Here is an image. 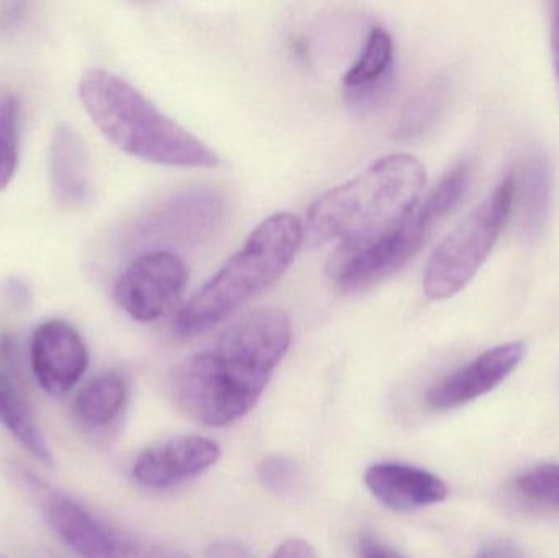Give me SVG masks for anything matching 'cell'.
I'll return each instance as SVG.
<instances>
[{
    "mask_svg": "<svg viewBox=\"0 0 559 558\" xmlns=\"http://www.w3.org/2000/svg\"><path fill=\"white\" fill-rule=\"evenodd\" d=\"M292 344L288 314L261 308L236 321L205 353L174 373L179 408L200 425L222 428L248 415Z\"/></svg>",
    "mask_w": 559,
    "mask_h": 558,
    "instance_id": "1",
    "label": "cell"
},
{
    "mask_svg": "<svg viewBox=\"0 0 559 558\" xmlns=\"http://www.w3.org/2000/svg\"><path fill=\"white\" fill-rule=\"evenodd\" d=\"M79 98L100 133L130 156L170 167L219 164L215 151L114 72L85 71L79 81Z\"/></svg>",
    "mask_w": 559,
    "mask_h": 558,
    "instance_id": "2",
    "label": "cell"
},
{
    "mask_svg": "<svg viewBox=\"0 0 559 558\" xmlns=\"http://www.w3.org/2000/svg\"><path fill=\"white\" fill-rule=\"evenodd\" d=\"M302 236L301 222L292 213H275L264 219L245 246L180 308L174 318V334L180 340L200 336L272 287L295 261Z\"/></svg>",
    "mask_w": 559,
    "mask_h": 558,
    "instance_id": "3",
    "label": "cell"
},
{
    "mask_svg": "<svg viewBox=\"0 0 559 558\" xmlns=\"http://www.w3.org/2000/svg\"><path fill=\"white\" fill-rule=\"evenodd\" d=\"M426 186V167L411 154H390L354 179L319 197L308 212L312 242H347L383 231L413 212Z\"/></svg>",
    "mask_w": 559,
    "mask_h": 558,
    "instance_id": "4",
    "label": "cell"
},
{
    "mask_svg": "<svg viewBox=\"0 0 559 558\" xmlns=\"http://www.w3.org/2000/svg\"><path fill=\"white\" fill-rule=\"evenodd\" d=\"M469 174V164L460 163L437 183L426 202L400 222L367 238L341 242L328 268L334 287L344 294L365 290L404 268L459 205L468 189Z\"/></svg>",
    "mask_w": 559,
    "mask_h": 558,
    "instance_id": "5",
    "label": "cell"
},
{
    "mask_svg": "<svg viewBox=\"0 0 559 558\" xmlns=\"http://www.w3.org/2000/svg\"><path fill=\"white\" fill-rule=\"evenodd\" d=\"M515 202V174L504 177L430 256L424 292L432 300L453 297L472 282L491 254Z\"/></svg>",
    "mask_w": 559,
    "mask_h": 558,
    "instance_id": "6",
    "label": "cell"
},
{
    "mask_svg": "<svg viewBox=\"0 0 559 558\" xmlns=\"http://www.w3.org/2000/svg\"><path fill=\"white\" fill-rule=\"evenodd\" d=\"M19 478L39 497V507L49 526L81 558H190L173 547L146 543L111 526L33 475L22 474Z\"/></svg>",
    "mask_w": 559,
    "mask_h": 558,
    "instance_id": "7",
    "label": "cell"
},
{
    "mask_svg": "<svg viewBox=\"0 0 559 558\" xmlns=\"http://www.w3.org/2000/svg\"><path fill=\"white\" fill-rule=\"evenodd\" d=\"M189 282V269L173 251L146 252L134 259L115 284L118 307L141 323L166 317L179 304Z\"/></svg>",
    "mask_w": 559,
    "mask_h": 558,
    "instance_id": "8",
    "label": "cell"
},
{
    "mask_svg": "<svg viewBox=\"0 0 559 558\" xmlns=\"http://www.w3.org/2000/svg\"><path fill=\"white\" fill-rule=\"evenodd\" d=\"M225 197L209 187L174 193L144 223V238L169 246L195 245L225 218Z\"/></svg>",
    "mask_w": 559,
    "mask_h": 558,
    "instance_id": "9",
    "label": "cell"
},
{
    "mask_svg": "<svg viewBox=\"0 0 559 558\" xmlns=\"http://www.w3.org/2000/svg\"><path fill=\"white\" fill-rule=\"evenodd\" d=\"M527 356L522 341L486 351L462 369L447 376L427 393V405L436 412H450L468 405L498 389Z\"/></svg>",
    "mask_w": 559,
    "mask_h": 558,
    "instance_id": "10",
    "label": "cell"
},
{
    "mask_svg": "<svg viewBox=\"0 0 559 558\" xmlns=\"http://www.w3.org/2000/svg\"><path fill=\"white\" fill-rule=\"evenodd\" d=\"M29 363L38 385L49 395H62L74 389L87 370V346L71 324L46 321L33 333Z\"/></svg>",
    "mask_w": 559,
    "mask_h": 558,
    "instance_id": "11",
    "label": "cell"
},
{
    "mask_svg": "<svg viewBox=\"0 0 559 558\" xmlns=\"http://www.w3.org/2000/svg\"><path fill=\"white\" fill-rule=\"evenodd\" d=\"M222 458L215 441L202 436H177L146 449L133 465L138 484L153 490H164L199 477Z\"/></svg>",
    "mask_w": 559,
    "mask_h": 558,
    "instance_id": "12",
    "label": "cell"
},
{
    "mask_svg": "<svg viewBox=\"0 0 559 558\" xmlns=\"http://www.w3.org/2000/svg\"><path fill=\"white\" fill-rule=\"evenodd\" d=\"M394 75V45L384 28L371 29L357 61L344 75L345 102L357 114L371 111L386 104Z\"/></svg>",
    "mask_w": 559,
    "mask_h": 558,
    "instance_id": "13",
    "label": "cell"
},
{
    "mask_svg": "<svg viewBox=\"0 0 559 558\" xmlns=\"http://www.w3.org/2000/svg\"><path fill=\"white\" fill-rule=\"evenodd\" d=\"M365 485L380 503L394 511L420 510L449 497V487L437 475L393 462L371 465Z\"/></svg>",
    "mask_w": 559,
    "mask_h": 558,
    "instance_id": "14",
    "label": "cell"
},
{
    "mask_svg": "<svg viewBox=\"0 0 559 558\" xmlns=\"http://www.w3.org/2000/svg\"><path fill=\"white\" fill-rule=\"evenodd\" d=\"M49 180L55 199L66 209H79L91 199V166L81 134L72 128L58 127L49 150Z\"/></svg>",
    "mask_w": 559,
    "mask_h": 558,
    "instance_id": "15",
    "label": "cell"
},
{
    "mask_svg": "<svg viewBox=\"0 0 559 558\" xmlns=\"http://www.w3.org/2000/svg\"><path fill=\"white\" fill-rule=\"evenodd\" d=\"M128 383L118 372L94 377L75 396L72 415L85 428L100 429L111 425L123 412Z\"/></svg>",
    "mask_w": 559,
    "mask_h": 558,
    "instance_id": "16",
    "label": "cell"
},
{
    "mask_svg": "<svg viewBox=\"0 0 559 558\" xmlns=\"http://www.w3.org/2000/svg\"><path fill=\"white\" fill-rule=\"evenodd\" d=\"M0 423L36 461L52 464L51 449L19 390L0 372Z\"/></svg>",
    "mask_w": 559,
    "mask_h": 558,
    "instance_id": "17",
    "label": "cell"
},
{
    "mask_svg": "<svg viewBox=\"0 0 559 558\" xmlns=\"http://www.w3.org/2000/svg\"><path fill=\"white\" fill-rule=\"evenodd\" d=\"M449 84L445 78H436L413 95L397 121L400 140H416L430 130L442 114Z\"/></svg>",
    "mask_w": 559,
    "mask_h": 558,
    "instance_id": "18",
    "label": "cell"
},
{
    "mask_svg": "<svg viewBox=\"0 0 559 558\" xmlns=\"http://www.w3.org/2000/svg\"><path fill=\"white\" fill-rule=\"evenodd\" d=\"M522 218L525 231L537 235L547 218L550 200V169L542 156H534L522 174Z\"/></svg>",
    "mask_w": 559,
    "mask_h": 558,
    "instance_id": "19",
    "label": "cell"
},
{
    "mask_svg": "<svg viewBox=\"0 0 559 558\" xmlns=\"http://www.w3.org/2000/svg\"><path fill=\"white\" fill-rule=\"evenodd\" d=\"M20 102L13 94L0 97V190L9 186L19 166Z\"/></svg>",
    "mask_w": 559,
    "mask_h": 558,
    "instance_id": "20",
    "label": "cell"
},
{
    "mask_svg": "<svg viewBox=\"0 0 559 558\" xmlns=\"http://www.w3.org/2000/svg\"><path fill=\"white\" fill-rule=\"evenodd\" d=\"M514 490L534 507L559 510V465H540L524 472L515 478Z\"/></svg>",
    "mask_w": 559,
    "mask_h": 558,
    "instance_id": "21",
    "label": "cell"
},
{
    "mask_svg": "<svg viewBox=\"0 0 559 558\" xmlns=\"http://www.w3.org/2000/svg\"><path fill=\"white\" fill-rule=\"evenodd\" d=\"M259 478L265 488L275 494L288 491L298 478V467L285 458H271L261 465Z\"/></svg>",
    "mask_w": 559,
    "mask_h": 558,
    "instance_id": "22",
    "label": "cell"
},
{
    "mask_svg": "<svg viewBox=\"0 0 559 558\" xmlns=\"http://www.w3.org/2000/svg\"><path fill=\"white\" fill-rule=\"evenodd\" d=\"M358 553H360V558H404L400 553L386 546V544L380 543L371 534H364L360 537Z\"/></svg>",
    "mask_w": 559,
    "mask_h": 558,
    "instance_id": "23",
    "label": "cell"
},
{
    "mask_svg": "<svg viewBox=\"0 0 559 558\" xmlns=\"http://www.w3.org/2000/svg\"><path fill=\"white\" fill-rule=\"evenodd\" d=\"M476 558H528V556L515 544L496 541L483 546L476 554Z\"/></svg>",
    "mask_w": 559,
    "mask_h": 558,
    "instance_id": "24",
    "label": "cell"
},
{
    "mask_svg": "<svg viewBox=\"0 0 559 558\" xmlns=\"http://www.w3.org/2000/svg\"><path fill=\"white\" fill-rule=\"evenodd\" d=\"M271 558H318V554L308 541L295 537L285 541Z\"/></svg>",
    "mask_w": 559,
    "mask_h": 558,
    "instance_id": "25",
    "label": "cell"
},
{
    "mask_svg": "<svg viewBox=\"0 0 559 558\" xmlns=\"http://www.w3.org/2000/svg\"><path fill=\"white\" fill-rule=\"evenodd\" d=\"M206 558H249V553L241 544L225 541L213 544L206 553Z\"/></svg>",
    "mask_w": 559,
    "mask_h": 558,
    "instance_id": "26",
    "label": "cell"
},
{
    "mask_svg": "<svg viewBox=\"0 0 559 558\" xmlns=\"http://www.w3.org/2000/svg\"><path fill=\"white\" fill-rule=\"evenodd\" d=\"M551 52H554L555 72H557L559 85V2L555 3L551 13Z\"/></svg>",
    "mask_w": 559,
    "mask_h": 558,
    "instance_id": "27",
    "label": "cell"
},
{
    "mask_svg": "<svg viewBox=\"0 0 559 558\" xmlns=\"http://www.w3.org/2000/svg\"><path fill=\"white\" fill-rule=\"evenodd\" d=\"M0 558H5V557L0 556Z\"/></svg>",
    "mask_w": 559,
    "mask_h": 558,
    "instance_id": "28",
    "label": "cell"
}]
</instances>
